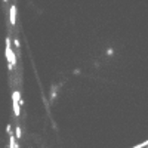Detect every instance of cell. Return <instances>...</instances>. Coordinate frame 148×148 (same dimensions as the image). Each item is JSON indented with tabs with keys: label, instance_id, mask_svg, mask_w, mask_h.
<instances>
[{
	"label": "cell",
	"instance_id": "obj_1",
	"mask_svg": "<svg viewBox=\"0 0 148 148\" xmlns=\"http://www.w3.org/2000/svg\"><path fill=\"white\" fill-rule=\"evenodd\" d=\"M24 101H21V92L19 90H14L12 92V107H14V116L19 117L21 116V104Z\"/></svg>",
	"mask_w": 148,
	"mask_h": 148
},
{
	"label": "cell",
	"instance_id": "obj_2",
	"mask_svg": "<svg viewBox=\"0 0 148 148\" xmlns=\"http://www.w3.org/2000/svg\"><path fill=\"white\" fill-rule=\"evenodd\" d=\"M10 37H6V61H8V67H9V70H12L15 67V64H16V56H15V53H14V51H12V47H10Z\"/></svg>",
	"mask_w": 148,
	"mask_h": 148
},
{
	"label": "cell",
	"instance_id": "obj_3",
	"mask_svg": "<svg viewBox=\"0 0 148 148\" xmlns=\"http://www.w3.org/2000/svg\"><path fill=\"white\" fill-rule=\"evenodd\" d=\"M9 21H10V25H15L16 24V6L12 5L10 10H9Z\"/></svg>",
	"mask_w": 148,
	"mask_h": 148
},
{
	"label": "cell",
	"instance_id": "obj_4",
	"mask_svg": "<svg viewBox=\"0 0 148 148\" xmlns=\"http://www.w3.org/2000/svg\"><path fill=\"white\" fill-rule=\"evenodd\" d=\"M16 139H15V135L12 133V135H9V148H15V145H16Z\"/></svg>",
	"mask_w": 148,
	"mask_h": 148
},
{
	"label": "cell",
	"instance_id": "obj_5",
	"mask_svg": "<svg viewBox=\"0 0 148 148\" xmlns=\"http://www.w3.org/2000/svg\"><path fill=\"white\" fill-rule=\"evenodd\" d=\"M14 135H15V139H18V141L22 138V130H21V127H19V126H16V127H15V133H14Z\"/></svg>",
	"mask_w": 148,
	"mask_h": 148
},
{
	"label": "cell",
	"instance_id": "obj_6",
	"mask_svg": "<svg viewBox=\"0 0 148 148\" xmlns=\"http://www.w3.org/2000/svg\"><path fill=\"white\" fill-rule=\"evenodd\" d=\"M55 98H56V86L52 88V92H51V99H55Z\"/></svg>",
	"mask_w": 148,
	"mask_h": 148
},
{
	"label": "cell",
	"instance_id": "obj_7",
	"mask_svg": "<svg viewBox=\"0 0 148 148\" xmlns=\"http://www.w3.org/2000/svg\"><path fill=\"white\" fill-rule=\"evenodd\" d=\"M14 46H15V47L18 49V51H19V47H21V42H19L18 39H15V40H14Z\"/></svg>",
	"mask_w": 148,
	"mask_h": 148
},
{
	"label": "cell",
	"instance_id": "obj_8",
	"mask_svg": "<svg viewBox=\"0 0 148 148\" xmlns=\"http://www.w3.org/2000/svg\"><path fill=\"white\" fill-rule=\"evenodd\" d=\"M6 132H8V135H12V126L10 125H6Z\"/></svg>",
	"mask_w": 148,
	"mask_h": 148
},
{
	"label": "cell",
	"instance_id": "obj_9",
	"mask_svg": "<svg viewBox=\"0 0 148 148\" xmlns=\"http://www.w3.org/2000/svg\"><path fill=\"white\" fill-rule=\"evenodd\" d=\"M107 55H108V56L114 55V51H113V49H111V47H108V49H107Z\"/></svg>",
	"mask_w": 148,
	"mask_h": 148
}]
</instances>
